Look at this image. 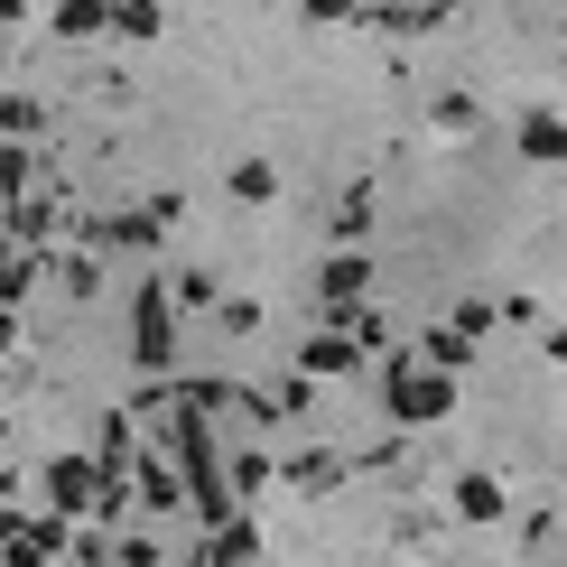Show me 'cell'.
<instances>
[{"instance_id": "6da1fadb", "label": "cell", "mask_w": 567, "mask_h": 567, "mask_svg": "<svg viewBox=\"0 0 567 567\" xmlns=\"http://www.w3.org/2000/svg\"><path fill=\"white\" fill-rule=\"evenodd\" d=\"M382 363H391V391H382V410H391V429H437V419H456V400H465V372H437V363H410V344H391Z\"/></svg>"}, {"instance_id": "7a4b0ae2", "label": "cell", "mask_w": 567, "mask_h": 567, "mask_svg": "<svg viewBox=\"0 0 567 567\" xmlns=\"http://www.w3.org/2000/svg\"><path fill=\"white\" fill-rule=\"evenodd\" d=\"M131 363L140 372L177 363V298H168V279H140V298H131Z\"/></svg>"}, {"instance_id": "3957f363", "label": "cell", "mask_w": 567, "mask_h": 567, "mask_svg": "<svg viewBox=\"0 0 567 567\" xmlns=\"http://www.w3.org/2000/svg\"><path fill=\"white\" fill-rule=\"evenodd\" d=\"M158 233H168V224H158L150 205H131V215H84L75 243L93 251V261H112V251H158Z\"/></svg>"}, {"instance_id": "277c9868", "label": "cell", "mask_w": 567, "mask_h": 567, "mask_svg": "<svg viewBox=\"0 0 567 567\" xmlns=\"http://www.w3.org/2000/svg\"><path fill=\"white\" fill-rule=\"evenodd\" d=\"M456 19V0H363L353 29H382V38H437Z\"/></svg>"}, {"instance_id": "5b68a950", "label": "cell", "mask_w": 567, "mask_h": 567, "mask_svg": "<svg viewBox=\"0 0 567 567\" xmlns=\"http://www.w3.org/2000/svg\"><path fill=\"white\" fill-rule=\"evenodd\" d=\"M317 391H326L317 372H279L270 391H251V382H243V410L261 419V429H289V419H307V410H317Z\"/></svg>"}, {"instance_id": "8992f818", "label": "cell", "mask_w": 567, "mask_h": 567, "mask_svg": "<svg viewBox=\"0 0 567 567\" xmlns=\"http://www.w3.org/2000/svg\"><path fill=\"white\" fill-rule=\"evenodd\" d=\"M363 363H372V353H363V344H353V336H344V326H336V317H326V326H317V336H307V344H298V372H317V382H353V372H363Z\"/></svg>"}, {"instance_id": "52a82bcc", "label": "cell", "mask_w": 567, "mask_h": 567, "mask_svg": "<svg viewBox=\"0 0 567 567\" xmlns=\"http://www.w3.org/2000/svg\"><path fill=\"white\" fill-rule=\"evenodd\" d=\"M317 298H326V307L372 298V251H363V243H336V251H326V270H317Z\"/></svg>"}, {"instance_id": "ba28073f", "label": "cell", "mask_w": 567, "mask_h": 567, "mask_svg": "<svg viewBox=\"0 0 567 567\" xmlns=\"http://www.w3.org/2000/svg\"><path fill=\"white\" fill-rule=\"evenodd\" d=\"M93 484H103V465H93V456H56V465H47V512H65V522L93 512Z\"/></svg>"}, {"instance_id": "9c48e42d", "label": "cell", "mask_w": 567, "mask_h": 567, "mask_svg": "<svg viewBox=\"0 0 567 567\" xmlns=\"http://www.w3.org/2000/svg\"><path fill=\"white\" fill-rule=\"evenodd\" d=\"M503 475H493V465H456V522H475V530H493L503 522Z\"/></svg>"}, {"instance_id": "30bf717a", "label": "cell", "mask_w": 567, "mask_h": 567, "mask_svg": "<svg viewBox=\"0 0 567 567\" xmlns=\"http://www.w3.org/2000/svg\"><path fill=\"white\" fill-rule=\"evenodd\" d=\"M122 475H131V503H150V512H177V503H186V475H177V456H131Z\"/></svg>"}, {"instance_id": "8fae6325", "label": "cell", "mask_w": 567, "mask_h": 567, "mask_svg": "<svg viewBox=\"0 0 567 567\" xmlns=\"http://www.w3.org/2000/svg\"><path fill=\"white\" fill-rule=\"evenodd\" d=\"M512 150H522L530 168H567V122H558L549 103H530V112H522V131H512Z\"/></svg>"}, {"instance_id": "7c38bea8", "label": "cell", "mask_w": 567, "mask_h": 567, "mask_svg": "<svg viewBox=\"0 0 567 567\" xmlns=\"http://www.w3.org/2000/svg\"><path fill=\"white\" fill-rule=\"evenodd\" d=\"M326 317H336L363 353H391L400 344V317H391V307H372V298H344V307H326Z\"/></svg>"}, {"instance_id": "4fadbf2b", "label": "cell", "mask_w": 567, "mask_h": 567, "mask_svg": "<svg viewBox=\"0 0 567 567\" xmlns=\"http://www.w3.org/2000/svg\"><path fill=\"white\" fill-rule=\"evenodd\" d=\"M158 29H168V10H158V0H103V38H131V47H150Z\"/></svg>"}, {"instance_id": "5bb4252c", "label": "cell", "mask_w": 567, "mask_h": 567, "mask_svg": "<svg viewBox=\"0 0 567 567\" xmlns=\"http://www.w3.org/2000/svg\"><path fill=\"white\" fill-rule=\"evenodd\" d=\"M279 475H289L298 493H336V484L353 475V456H336V446H307V456H289Z\"/></svg>"}, {"instance_id": "9a60e30c", "label": "cell", "mask_w": 567, "mask_h": 567, "mask_svg": "<svg viewBox=\"0 0 567 567\" xmlns=\"http://www.w3.org/2000/svg\"><path fill=\"white\" fill-rule=\"evenodd\" d=\"M372 205H382V186L353 177L344 196H336V243H372Z\"/></svg>"}, {"instance_id": "2e32d148", "label": "cell", "mask_w": 567, "mask_h": 567, "mask_svg": "<svg viewBox=\"0 0 567 567\" xmlns=\"http://www.w3.org/2000/svg\"><path fill=\"white\" fill-rule=\"evenodd\" d=\"M419 363L465 372V363H475V336H465V326H419Z\"/></svg>"}, {"instance_id": "e0dca14e", "label": "cell", "mask_w": 567, "mask_h": 567, "mask_svg": "<svg viewBox=\"0 0 567 567\" xmlns=\"http://www.w3.org/2000/svg\"><path fill=\"white\" fill-rule=\"evenodd\" d=\"M131 456H140V419H131V410H112V419H103V437H93V465H103V475H122Z\"/></svg>"}, {"instance_id": "ac0fdd59", "label": "cell", "mask_w": 567, "mask_h": 567, "mask_svg": "<svg viewBox=\"0 0 567 567\" xmlns=\"http://www.w3.org/2000/svg\"><path fill=\"white\" fill-rule=\"evenodd\" d=\"M270 475H279V465L261 456V446H243V456H224V484H233V503H261V493H270Z\"/></svg>"}, {"instance_id": "d6986e66", "label": "cell", "mask_w": 567, "mask_h": 567, "mask_svg": "<svg viewBox=\"0 0 567 567\" xmlns=\"http://www.w3.org/2000/svg\"><path fill=\"white\" fill-rule=\"evenodd\" d=\"M429 131H446V140L484 131V103H475V93H437V103H429Z\"/></svg>"}, {"instance_id": "ffe728a7", "label": "cell", "mask_w": 567, "mask_h": 567, "mask_svg": "<svg viewBox=\"0 0 567 567\" xmlns=\"http://www.w3.org/2000/svg\"><path fill=\"white\" fill-rule=\"evenodd\" d=\"M65 47H84V38H103V0H56V19H47Z\"/></svg>"}, {"instance_id": "44dd1931", "label": "cell", "mask_w": 567, "mask_h": 567, "mask_svg": "<svg viewBox=\"0 0 567 567\" xmlns=\"http://www.w3.org/2000/svg\"><path fill=\"white\" fill-rule=\"evenodd\" d=\"M177 400H186V410H205V419H224V410H243V382H224V372H205V382H186Z\"/></svg>"}, {"instance_id": "7402d4cb", "label": "cell", "mask_w": 567, "mask_h": 567, "mask_svg": "<svg viewBox=\"0 0 567 567\" xmlns=\"http://www.w3.org/2000/svg\"><path fill=\"white\" fill-rule=\"evenodd\" d=\"M233 196H243V205H270V196H279V168H270V158H243V168H233Z\"/></svg>"}, {"instance_id": "603a6c76", "label": "cell", "mask_w": 567, "mask_h": 567, "mask_svg": "<svg viewBox=\"0 0 567 567\" xmlns=\"http://www.w3.org/2000/svg\"><path fill=\"white\" fill-rule=\"evenodd\" d=\"M215 326H224L233 344H243V336H261V298H215Z\"/></svg>"}, {"instance_id": "cb8c5ba5", "label": "cell", "mask_w": 567, "mask_h": 567, "mask_svg": "<svg viewBox=\"0 0 567 567\" xmlns=\"http://www.w3.org/2000/svg\"><path fill=\"white\" fill-rule=\"evenodd\" d=\"M0 131H10V140L47 131V103H38V93H10V103H0Z\"/></svg>"}, {"instance_id": "d4e9b609", "label": "cell", "mask_w": 567, "mask_h": 567, "mask_svg": "<svg viewBox=\"0 0 567 567\" xmlns=\"http://www.w3.org/2000/svg\"><path fill=\"white\" fill-rule=\"evenodd\" d=\"M168 298H177V307H215L224 289H215V270H177V279H168Z\"/></svg>"}, {"instance_id": "484cf974", "label": "cell", "mask_w": 567, "mask_h": 567, "mask_svg": "<svg viewBox=\"0 0 567 567\" xmlns=\"http://www.w3.org/2000/svg\"><path fill=\"white\" fill-rule=\"evenodd\" d=\"M353 10H363V0H298L307 29H353Z\"/></svg>"}, {"instance_id": "4316f807", "label": "cell", "mask_w": 567, "mask_h": 567, "mask_svg": "<svg viewBox=\"0 0 567 567\" xmlns=\"http://www.w3.org/2000/svg\"><path fill=\"white\" fill-rule=\"evenodd\" d=\"M19 186H29V150H19V140L0 131V196H19Z\"/></svg>"}, {"instance_id": "83f0119b", "label": "cell", "mask_w": 567, "mask_h": 567, "mask_svg": "<svg viewBox=\"0 0 567 567\" xmlns=\"http://www.w3.org/2000/svg\"><path fill=\"white\" fill-rule=\"evenodd\" d=\"M391 539H400V549H429V539H437V512H400Z\"/></svg>"}, {"instance_id": "f1b7e54d", "label": "cell", "mask_w": 567, "mask_h": 567, "mask_svg": "<svg viewBox=\"0 0 567 567\" xmlns=\"http://www.w3.org/2000/svg\"><path fill=\"white\" fill-rule=\"evenodd\" d=\"M56 279H65V298H93V289H103V270H93V251H75V261H65Z\"/></svg>"}, {"instance_id": "f546056e", "label": "cell", "mask_w": 567, "mask_h": 567, "mask_svg": "<svg viewBox=\"0 0 567 567\" xmlns=\"http://www.w3.org/2000/svg\"><path fill=\"white\" fill-rule=\"evenodd\" d=\"M522 549H530V558L558 549V512H530V522H522Z\"/></svg>"}, {"instance_id": "4dcf8cb0", "label": "cell", "mask_w": 567, "mask_h": 567, "mask_svg": "<svg viewBox=\"0 0 567 567\" xmlns=\"http://www.w3.org/2000/svg\"><path fill=\"white\" fill-rule=\"evenodd\" d=\"M446 326H465V336L484 344V336H493V307H484V298H465V307H456V317H446Z\"/></svg>"}, {"instance_id": "1f68e13d", "label": "cell", "mask_w": 567, "mask_h": 567, "mask_svg": "<svg viewBox=\"0 0 567 567\" xmlns=\"http://www.w3.org/2000/svg\"><path fill=\"white\" fill-rule=\"evenodd\" d=\"M539 344H549V363H567V326H549V336H539Z\"/></svg>"}, {"instance_id": "d6a6232c", "label": "cell", "mask_w": 567, "mask_h": 567, "mask_svg": "<svg viewBox=\"0 0 567 567\" xmlns=\"http://www.w3.org/2000/svg\"><path fill=\"white\" fill-rule=\"evenodd\" d=\"M10 530H19V512H10V493H0V539H10Z\"/></svg>"}]
</instances>
